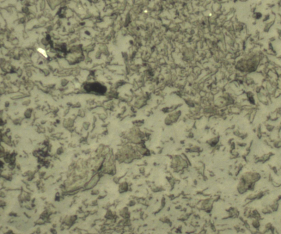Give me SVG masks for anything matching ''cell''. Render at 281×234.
<instances>
[{"label":"cell","instance_id":"obj_1","mask_svg":"<svg viewBox=\"0 0 281 234\" xmlns=\"http://www.w3.org/2000/svg\"><path fill=\"white\" fill-rule=\"evenodd\" d=\"M99 176H98V175H96L95 177H94L93 179L91 180L89 183V184H88L87 188L88 189H90L91 188L93 187L97 182L98 180H99Z\"/></svg>","mask_w":281,"mask_h":234},{"label":"cell","instance_id":"obj_2","mask_svg":"<svg viewBox=\"0 0 281 234\" xmlns=\"http://www.w3.org/2000/svg\"><path fill=\"white\" fill-rule=\"evenodd\" d=\"M38 51L39 52H40L41 53H42V55H43L44 56H45V57H47V55H46V53L45 51L44 50H43V49H42L41 48H39L38 49Z\"/></svg>","mask_w":281,"mask_h":234}]
</instances>
